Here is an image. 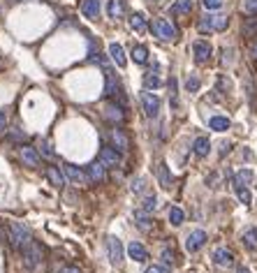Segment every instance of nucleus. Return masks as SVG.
<instances>
[{"instance_id": "nucleus-43", "label": "nucleus", "mask_w": 257, "mask_h": 273, "mask_svg": "<svg viewBox=\"0 0 257 273\" xmlns=\"http://www.w3.org/2000/svg\"><path fill=\"white\" fill-rule=\"evenodd\" d=\"M146 273H169V269L167 266H148Z\"/></svg>"}, {"instance_id": "nucleus-21", "label": "nucleus", "mask_w": 257, "mask_h": 273, "mask_svg": "<svg viewBox=\"0 0 257 273\" xmlns=\"http://www.w3.org/2000/svg\"><path fill=\"white\" fill-rule=\"evenodd\" d=\"M107 14H109V19H121L125 14V0H109L107 2Z\"/></svg>"}, {"instance_id": "nucleus-9", "label": "nucleus", "mask_w": 257, "mask_h": 273, "mask_svg": "<svg viewBox=\"0 0 257 273\" xmlns=\"http://www.w3.org/2000/svg\"><path fill=\"white\" fill-rule=\"evenodd\" d=\"M19 155H21V162L26 165V167H39V162H42V155H39L37 148H33V146H21V151H19Z\"/></svg>"}, {"instance_id": "nucleus-42", "label": "nucleus", "mask_w": 257, "mask_h": 273, "mask_svg": "<svg viewBox=\"0 0 257 273\" xmlns=\"http://www.w3.org/2000/svg\"><path fill=\"white\" fill-rule=\"evenodd\" d=\"M243 12L257 14V0H243Z\"/></svg>"}, {"instance_id": "nucleus-34", "label": "nucleus", "mask_w": 257, "mask_h": 273, "mask_svg": "<svg viewBox=\"0 0 257 273\" xmlns=\"http://www.w3.org/2000/svg\"><path fill=\"white\" fill-rule=\"evenodd\" d=\"M199 88H202V81H199V76L190 74L188 79H185V91H188V93H197Z\"/></svg>"}, {"instance_id": "nucleus-14", "label": "nucleus", "mask_w": 257, "mask_h": 273, "mask_svg": "<svg viewBox=\"0 0 257 273\" xmlns=\"http://www.w3.org/2000/svg\"><path fill=\"white\" fill-rule=\"evenodd\" d=\"M102 116H105L109 123H123V118H125V114H123V104H107L105 106V111H102Z\"/></svg>"}, {"instance_id": "nucleus-2", "label": "nucleus", "mask_w": 257, "mask_h": 273, "mask_svg": "<svg viewBox=\"0 0 257 273\" xmlns=\"http://www.w3.org/2000/svg\"><path fill=\"white\" fill-rule=\"evenodd\" d=\"M151 31L160 42H174V39L179 37V28H176L169 19H162V16H160V19H153Z\"/></svg>"}, {"instance_id": "nucleus-6", "label": "nucleus", "mask_w": 257, "mask_h": 273, "mask_svg": "<svg viewBox=\"0 0 257 273\" xmlns=\"http://www.w3.org/2000/svg\"><path fill=\"white\" fill-rule=\"evenodd\" d=\"M107 252H109V262L113 266L123 264V243L116 239V236H109L107 239Z\"/></svg>"}, {"instance_id": "nucleus-28", "label": "nucleus", "mask_w": 257, "mask_h": 273, "mask_svg": "<svg viewBox=\"0 0 257 273\" xmlns=\"http://www.w3.org/2000/svg\"><path fill=\"white\" fill-rule=\"evenodd\" d=\"M158 178H160V185L162 188H172V174H169V169H167V165L165 162H160L158 165Z\"/></svg>"}, {"instance_id": "nucleus-41", "label": "nucleus", "mask_w": 257, "mask_h": 273, "mask_svg": "<svg viewBox=\"0 0 257 273\" xmlns=\"http://www.w3.org/2000/svg\"><path fill=\"white\" fill-rule=\"evenodd\" d=\"M222 2H225V0H202V5H204L209 12H211V9H220L222 7Z\"/></svg>"}, {"instance_id": "nucleus-31", "label": "nucleus", "mask_w": 257, "mask_h": 273, "mask_svg": "<svg viewBox=\"0 0 257 273\" xmlns=\"http://www.w3.org/2000/svg\"><path fill=\"white\" fill-rule=\"evenodd\" d=\"M172 12L174 14H190L192 12V0H176Z\"/></svg>"}, {"instance_id": "nucleus-1", "label": "nucleus", "mask_w": 257, "mask_h": 273, "mask_svg": "<svg viewBox=\"0 0 257 273\" xmlns=\"http://www.w3.org/2000/svg\"><path fill=\"white\" fill-rule=\"evenodd\" d=\"M7 239H9V243H12V248H16V250H23V248L33 241L31 229L26 227V225H21V222H9Z\"/></svg>"}, {"instance_id": "nucleus-24", "label": "nucleus", "mask_w": 257, "mask_h": 273, "mask_svg": "<svg viewBox=\"0 0 257 273\" xmlns=\"http://www.w3.org/2000/svg\"><path fill=\"white\" fill-rule=\"evenodd\" d=\"M241 243L248 250H257V227H248L241 234Z\"/></svg>"}, {"instance_id": "nucleus-30", "label": "nucleus", "mask_w": 257, "mask_h": 273, "mask_svg": "<svg viewBox=\"0 0 257 273\" xmlns=\"http://www.w3.org/2000/svg\"><path fill=\"white\" fill-rule=\"evenodd\" d=\"M130 28L135 33H144L146 31V19L144 14H132L130 16Z\"/></svg>"}, {"instance_id": "nucleus-37", "label": "nucleus", "mask_w": 257, "mask_h": 273, "mask_svg": "<svg viewBox=\"0 0 257 273\" xmlns=\"http://www.w3.org/2000/svg\"><path fill=\"white\" fill-rule=\"evenodd\" d=\"M236 197H239V202H241L243 206H250V202H253L248 188H236Z\"/></svg>"}, {"instance_id": "nucleus-20", "label": "nucleus", "mask_w": 257, "mask_h": 273, "mask_svg": "<svg viewBox=\"0 0 257 273\" xmlns=\"http://www.w3.org/2000/svg\"><path fill=\"white\" fill-rule=\"evenodd\" d=\"M211 151V141H209V136H197L195 144H192V153H195L197 158H206Z\"/></svg>"}, {"instance_id": "nucleus-47", "label": "nucleus", "mask_w": 257, "mask_h": 273, "mask_svg": "<svg viewBox=\"0 0 257 273\" xmlns=\"http://www.w3.org/2000/svg\"><path fill=\"white\" fill-rule=\"evenodd\" d=\"M218 88H220V91H229V81H225V79L220 76V81H218Z\"/></svg>"}, {"instance_id": "nucleus-50", "label": "nucleus", "mask_w": 257, "mask_h": 273, "mask_svg": "<svg viewBox=\"0 0 257 273\" xmlns=\"http://www.w3.org/2000/svg\"><path fill=\"white\" fill-rule=\"evenodd\" d=\"M9 2H23V0H9Z\"/></svg>"}, {"instance_id": "nucleus-11", "label": "nucleus", "mask_w": 257, "mask_h": 273, "mask_svg": "<svg viewBox=\"0 0 257 273\" xmlns=\"http://www.w3.org/2000/svg\"><path fill=\"white\" fill-rule=\"evenodd\" d=\"M88 181H93V183H105L107 181V167L100 162V160H95V162H91L88 165Z\"/></svg>"}, {"instance_id": "nucleus-15", "label": "nucleus", "mask_w": 257, "mask_h": 273, "mask_svg": "<svg viewBox=\"0 0 257 273\" xmlns=\"http://www.w3.org/2000/svg\"><path fill=\"white\" fill-rule=\"evenodd\" d=\"M81 12H83L86 19L98 21V19H100V0H83V2H81Z\"/></svg>"}, {"instance_id": "nucleus-22", "label": "nucleus", "mask_w": 257, "mask_h": 273, "mask_svg": "<svg viewBox=\"0 0 257 273\" xmlns=\"http://www.w3.org/2000/svg\"><path fill=\"white\" fill-rule=\"evenodd\" d=\"M63 169H65V176H68L70 181H74V183H86V181H88V176L83 174L76 165H70V162H68V165H63Z\"/></svg>"}, {"instance_id": "nucleus-39", "label": "nucleus", "mask_w": 257, "mask_h": 273, "mask_svg": "<svg viewBox=\"0 0 257 273\" xmlns=\"http://www.w3.org/2000/svg\"><path fill=\"white\" fill-rule=\"evenodd\" d=\"M130 190H132V192H137V195H142V192H144V178H132Z\"/></svg>"}, {"instance_id": "nucleus-26", "label": "nucleus", "mask_w": 257, "mask_h": 273, "mask_svg": "<svg viewBox=\"0 0 257 273\" xmlns=\"http://www.w3.org/2000/svg\"><path fill=\"white\" fill-rule=\"evenodd\" d=\"M250 181H253V169H241V171H236L234 174V190L246 188Z\"/></svg>"}, {"instance_id": "nucleus-38", "label": "nucleus", "mask_w": 257, "mask_h": 273, "mask_svg": "<svg viewBox=\"0 0 257 273\" xmlns=\"http://www.w3.org/2000/svg\"><path fill=\"white\" fill-rule=\"evenodd\" d=\"M39 153H42L44 158H49V160L56 158V153H53V148L49 146V141H39Z\"/></svg>"}, {"instance_id": "nucleus-51", "label": "nucleus", "mask_w": 257, "mask_h": 273, "mask_svg": "<svg viewBox=\"0 0 257 273\" xmlns=\"http://www.w3.org/2000/svg\"><path fill=\"white\" fill-rule=\"evenodd\" d=\"M155 2H160V0H155Z\"/></svg>"}, {"instance_id": "nucleus-12", "label": "nucleus", "mask_w": 257, "mask_h": 273, "mask_svg": "<svg viewBox=\"0 0 257 273\" xmlns=\"http://www.w3.org/2000/svg\"><path fill=\"white\" fill-rule=\"evenodd\" d=\"M213 262H216V266H220V269H229V266L234 264V255H232V250H227V248H216Z\"/></svg>"}, {"instance_id": "nucleus-33", "label": "nucleus", "mask_w": 257, "mask_h": 273, "mask_svg": "<svg viewBox=\"0 0 257 273\" xmlns=\"http://www.w3.org/2000/svg\"><path fill=\"white\" fill-rule=\"evenodd\" d=\"M144 86L146 88H160V86H162V79L158 76V72H148V74H144Z\"/></svg>"}, {"instance_id": "nucleus-19", "label": "nucleus", "mask_w": 257, "mask_h": 273, "mask_svg": "<svg viewBox=\"0 0 257 273\" xmlns=\"http://www.w3.org/2000/svg\"><path fill=\"white\" fill-rule=\"evenodd\" d=\"M128 255L135 259V262H146V259H148V250H146V248L139 241H132V243H130V245H128Z\"/></svg>"}, {"instance_id": "nucleus-32", "label": "nucleus", "mask_w": 257, "mask_h": 273, "mask_svg": "<svg viewBox=\"0 0 257 273\" xmlns=\"http://www.w3.org/2000/svg\"><path fill=\"white\" fill-rule=\"evenodd\" d=\"M183 220H185V215H183V211L179 208V206H172L169 208V222L174 225V227H181Z\"/></svg>"}, {"instance_id": "nucleus-29", "label": "nucleus", "mask_w": 257, "mask_h": 273, "mask_svg": "<svg viewBox=\"0 0 257 273\" xmlns=\"http://www.w3.org/2000/svg\"><path fill=\"white\" fill-rule=\"evenodd\" d=\"M243 91H246L248 102H250V106H253V104H255V84H253V76H250V74L243 76Z\"/></svg>"}, {"instance_id": "nucleus-40", "label": "nucleus", "mask_w": 257, "mask_h": 273, "mask_svg": "<svg viewBox=\"0 0 257 273\" xmlns=\"http://www.w3.org/2000/svg\"><path fill=\"white\" fill-rule=\"evenodd\" d=\"M160 257H162V262H165V266H172V264H174V250H169V248H165V250H162V255H160Z\"/></svg>"}, {"instance_id": "nucleus-5", "label": "nucleus", "mask_w": 257, "mask_h": 273, "mask_svg": "<svg viewBox=\"0 0 257 273\" xmlns=\"http://www.w3.org/2000/svg\"><path fill=\"white\" fill-rule=\"evenodd\" d=\"M98 160L105 165L107 169H116L118 165H121V151H118L116 146H102Z\"/></svg>"}, {"instance_id": "nucleus-35", "label": "nucleus", "mask_w": 257, "mask_h": 273, "mask_svg": "<svg viewBox=\"0 0 257 273\" xmlns=\"http://www.w3.org/2000/svg\"><path fill=\"white\" fill-rule=\"evenodd\" d=\"M155 208H158V199H155V195H148V197H144V202H142V211L153 213Z\"/></svg>"}, {"instance_id": "nucleus-49", "label": "nucleus", "mask_w": 257, "mask_h": 273, "mask_svg": "<svg viewBox=\"0 0 257 273\" xmlns=\"http://www.w3.org/2000/svg\"><path fill=\"white\" fill-rule=\"evenodd\" d=\"M236 273H250V271L246 269V266H239V269H236Z\"/></svg>"}, {"instance_id": "nucleus-48", "label": "nucleus", "mask_w": 257, "mask_h": 273, "mask_svg": "<svg viewBox=\"0 0 257 273\" xmlns=\"http://www.w3.org/2000/svg\"><path fill=\"white\" fill-rule=\"evenodd\" d=\"M250 56H253V58H255V61H257V42H255V44H253V46H250Z\"/></svg>"}, {"instance_id": "nucleus-27", "label": "nucleus", "mask_w": 257, "mask_h": 273, "mask_svg": "<svg viewBox=\"0 0 257 273\" xmlns=\"http://www.w3.org/2000/svg\"><path fill=\"white\" fill-rule=\"evenodd\" d=\"M209 128L216 130V132H225V130H229V118L227 116H213V118H209Z\"/></svg>"}, {"instance_id": "nucleus-10", "label": "nucleus", "mask_w": 257, "mask_h": 273, "mask_svg": "<svg viewBox=\"0 0 257 273\" xmlns=\"http://www.w3.org/2000/svg\"><path fill=\"white\" fill-rule=\"evenodd\" d=\"M206 239H209V236H206L204 229H195V232H190L188 239H185V250H188V252H197L206 243Z\"/></svg>"}, {"instance_id": "nucleus-46", "label": "nucleus", "mask_w": 257, "mask_h": 273, "mask_svg": "<svg viewBox=\"0 0 257 273\" xmlns=\"http://www.w3.org/2000/svg\"><path fill=\"white\" fill-rule=\"evenodd\" d=\"M232 49H222V56H225V58H222V63H232Z\"/></svg>"}, {"instance_id": "nucleus-36", "label": "nucleus", "mask_w": 257, "mask_h": 273, "mask_svg": "<svg viewBox=\"0 0 257 273\" xmlns=\"http://www.w3.org/2000/svg\"><path fill=\"white\" fill-rule=\"evenodd\" d=\"M243 35H246V37L257 35V19H248V21L243 23Z\"/></svg>"}, {"instance_id": "nucleus-44", "label": "nucleus", "mask_w": 257, "mask_h": 273, "mask_svg": "<svg viewBox=\"0 0 257 273\" xmlns=\"http://www.w3.org/2000/svg\"><path fill=\"white\" fill-rule=\"evenodd\" d=\"M56 273H81V271H79L76 266H61V269H58Z\"/></svg>"}, {"instance_id": "nucleus-16", "label": "nucleus", "mask_w": 257, "mask_h": 273, "mask_svg": "<svg viewBox=\"0 0 257 273\" xmlns=\"http://www.w3.org/2000/svg\"><path fill=\"white\" fill-rule=\"evenodd\" d=\"M105 76H107V86H105V95L107 98H113L116 91H118V79H116V72L111 68L105 65Z\"/></svg>"}, {"instance_id": "nucleus-4", "label": "nucleus", "mask_w": 257, "mask_h": 273, "mask_svg": "<svg viewBox=\"0 0 257 273\" xmlns=\"http://www.w3.org/2000/svg\"><path fill=\"white\" fill-rule=\"evenodd\" d=\"M23 255V266L28 269V271H35L39 264H42V257H44V250H42V245L37 241H31L26 248L21 250Z\"/></svg>"}, {"instance_id": "nucleus-23", "label": "nucleus", "mask_w": 257, "mask_h": 273, "mask_svg": "<svg viewBox=\"0 0 257 273\" xmlns=\"http://www.w3.org/2000/svg\"><path fill=\"white\" fill-rule=\"evenodd\" d=\"M132 218H135V225L142 229V232H148V229H153V220L148 218V213L142 211V208H139V211H135V215H132Z\"/></svg>"}, {"instance_id": "nucleus-45", "label": "nucleus", "mask_w": 257, "mask_h": 273, "mask_svg": "<svg viewBox=\"0 0 257 273\" xmlns=\"http://www.w3.org/2000/svg\"><path fill=\"white\" fill-rule=\"evenodd\" d=\"M5 128H7V114L0 111V132H5Z\"/></svg>"}, {"instance_id": "nucleus-17", "label": "nucleus", "mask_w": 257, "mask_h": 273, "mask_svg": "<svg viewBox=\"0 0 257 273\" xmlns=\"http://www.w3.org/2000/svg\"><path fill=\"white\" fill-rule=\"evenodd\" d=\"M109 56H111V61L116 63V68H125L128 58H125V51H123V46L118 44V42H111V44H109Z\"/></svg>"}, {"instance_id": "nucleus-18", "label": "nucleus", "mask_w": 257, "mask_h": 273, "mask_svg": "<svg viewBox=\"0 0 257 273\" xmlns=\"http://www.w3.org/2000/svg\"><path fill=\"white\" fill-rule=\"evenodd\" d=\"M46 178H49V183H51L53 188H63L68 183V176L63 174L58 167H46Z\"/></svg>"}, {"instance_id": "nucleus-7", "label": "nucleus", "mask_w": 257, "mask_h": 273, "mask_svg": "<svg viewBox=\"0 0 257 273\" xmlns=\"http://www.w3.org/2000/svg\"><path fill=\"white\" fill-rule=\"evenodd\" d=\"M192 53H195V61L199 63V65H204V63L211 61L213 46L209 44V42H204V39H197L195 44H192Z\"/></svg>"}, {"instance_id": "nucleus-3", "label": "nucleus", "mask_w": 257, "mask_h": 273, "mask_svg": "<svg viewBox=\"0 0 257 273\" xmlns=\"http://www.w3.org/2000/svg\"><path fill=\"white\" fill-rule=\"evenodd\" d=\"M229 26V19L222 14H204L197 23L199 33H222Z\"/></svg>"}, {"instance_id": "nucleus-25", "label": "nucleus", "mask_w": 257, "mask_h": 273, "mask_svg": "<svg viewBox=\"0 0 257 273\" xmlns=\"http://www.w3.org/2000/svg\"><path fill=\"white\" fill-rule=\"evenodd\" d=\"M132 61L137 63V65H146V61H148V49H146L144 44H137V46H132Z\"/></svg>"}, {"instance_id": "nucleus-8", "label": "nucleus", "mask_w": 257, "mask_h": 273, "mask_svg": "<svg viewBox=\"0 0 257 273\" xmlns=\"http://www.w3.org/2000/svg\"><path fill=\"white\" fill-rule=\"evenodd\" d=\"M142 106H144V114L148 116V118H155L160 111V100L158 95H153V93L144 91L142 93Z\"/></svg>"}, {"instance_id": "nucleus-13", "label": "nucleus", "mask_w": 257, "mask_h": 273, "mask_svg": "<svg viewBox=\"0 0 257 273\" xmlns=\"http://www.w3.org/2000/svg\"><path fill=\"white\" fill-rule=\"evenodd\" d=\"M109 136H111V144L116 146L121 153L130 151V139H128V135H125L121 128H113L111 132H109Z\"/></svg>"}]
</instances>
